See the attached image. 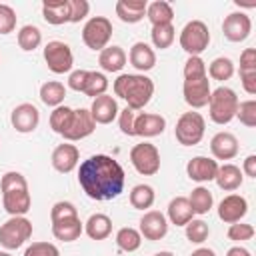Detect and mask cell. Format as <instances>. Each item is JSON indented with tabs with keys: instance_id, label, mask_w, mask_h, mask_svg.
Masks as SVG:
<instances>
[{
	"instance_id": "obj_1",
	"label": "cell",
	"mask_w": 256,
	"mask_h": 256,
	"mask_svg": "<svg viewBox=\"0 0 256 256\" xmlns=\"http://www.w3.org/2000/svg\"><path fill=\"white\" fill-rule=\"evenodd\" d=\"M124 168L108 154H94L78 168V184L88 198L98 202L118 198L124 190Z\"/></svg>"
},
{
	"instance_id": "obj_2",
	"label": "cell",
	"mask_w": 256,
	"mask_h": 256,
	"mask_svg": "<svg viewBox=\"0 0 256 256\" xmlns=\"http://www.w3.org/2000/svg\"><path fill=\"white\" fill-rule=\"evenodd\" d=\"M114 94L136 112L150 102L154 94V82L144 74H120L114 80Z\"/></svg>"
},
{
	"instance_id": "obj_3",
	"label": "cell",
	"mask_w": 256,
	"mask_h": 256,
	"mask_svg": "<svg viewBox=\"0 0 256 256\" xmlns=\"http://www.w3.org/2000/svg\"><path fill=\"white\" fill-rule=\"evenodd\" d=\"M0 192L2 206L10 216H24L30 210L32 198L28 192V182L20 172H6L0 178Z\"/></svg>"
},
{
	"instance_id": "obj_4",
	"label": "cell",
	"mask_w": 256,
	"mask_h": 256,
	"mask_svg": "<svg viewBox=\"0 0 256 256\" xmlns=\"http://www.w3.org/2000/svg\"><path fill=\"white\" fill-rule=\"evenodd\" d=\"M238 96L232 88L228 86H218L216 90H212L210 94V100H208V114H210V120L214 124H228L230 120L236 118V110H238Z\"/></svg>"
},
{
	"instance_id": "obj_5",
	"label": "cell",
	"mask_w": 256,
	"mask_h": 256,
	"mask_svg": "<svg viewBox=\"0 0 256 256\" xmlns=\"http://www.w3.org/2000/svg\"><path fill=\"white\" fill-rule=\"evenodd\" d=\"M206 120L200 112H184L174 128V136L182 146H196L204 138Z\"/></svg>"
},
{
	"instance_id": "obj_6",
	"label": "cell",
	"mask_w": 256,
	"mask_h": 256,
	"mask_svg": "<svg viewBox=\"0 0 256 256\" xmlns=\"http://www.w3.org/2000/svg\"><path fill=\"white\" fill-rule=\"evenodd\" d=\"M210 44V30L202 20H190L180 32V48L188 56H200Z\"/></svg>"
},
{
	"instance_id": "obj_7",
	"label": "cell",
	"mask_w": 256,
	"mask_h": 256,
	"mask_svg": "<svg viewBox=\"0 0 256 256\" xmlns=\"http://www.w3.org/2000/svg\"><path fill=\"white\" fill-rule=\"evenodd\" d=\"M32 236V222L26 216H10L0 226V244L6 250L20 248Z\"/></svg>"
},
{
	"instance_id": "obj_8",
	"label": "cell",
	"mask_w": 256,
	"mask_h": 256,
	"mask_svg": "<svg viewBox=\"0 0 256 256\" xmlns=\"http://www.w3.org/2000/svg\"><path fill=\"white\" fill-rule=\"evenodd\" d=\"M112 38V22L106 16H92L82 28V42L90 50H104Z\"/></svg>"
},
{
	"instance_id": "obj_9",
	"label": "cell",
	"mask_w": 256,
	"mask_h": 256,
	"mask_svg": "<svg viewBox=\"0 0 256 256\" xmlns=\"http://www.w3.org/2000/svg\"><path fill=\"white\" fill-rule=\"evenodd\" d=\"M130 162L142 176H154L160 170V152L150 142H140L130 150Z\"/></svg>"
},
{
	"instance_id": "obj_10",
	"label": "cell",
	"mask_w": 256,
	"mask_h": 256,
	"mask_svg": "<svg viewBox=\"0 0 256 256\" xmlns=\"http://www.w3.org/2000/svg\"><path fill=\"white\" fill-rule=\"evenodd\" d=\"M44 62L48 66L50 72L54 74H66L72 70V64H74V56H72V50L66 42L62 40H50L46 46H44Z\"/></svg>"
},
{
	"instance_id": "obj_11",
	"label": "cell",
	"mask_w": 256,
	"mask_h": 256,
	"mask_svg": "<svg viewBox=\"0 0 256 256\" xmlns=\"http://www.w3.org/2000/svg\"><path fill=\"white\" fill-rule=\"evenodd\" d=\"M182 92H184V100H186V104H188L190 108L198 110V108L208 106V100H210V94H212L208 74H206V76H200V78L184 80Z\"/></svg>"
},
{
	"instance_id": "obj_12",
	"label": "cell",
	"mask_w": 256,
	"mask_h": 256,
	"mask_svg": "<svg viewBox=\"0 0 256 256\" xmlns=\"http://www.w3.org/2000/svg\"><path fill=\"white\" fill-rule=\"evenodd\" d=\"M94 130H96V122H94L90 110L88 108H78V110H72L70 124L64 130L62 136L68 142H76V140H82V138L90 136Z\"/></svg>"
},
{
	"instance_id": "obj_13",
	"label": "cell",
	"mask_w": 256,
	"mask_h": 256,
	"mask_svg": "<svg viewBox=\"0 0 256 256\" xmlns=\"http://www.w3.org/2000/svg\"><path fill=\"white\" fill-rule=\"evenodd\" d=\"M222 32L230 42H244L252 32V20L244 12H230L222 22Z\"/></svg>"
},
{
	"instance_id": "obj_14",
	"label": "cell",
	"mask_w": 256,
	"mask_h": 256,
	"mask_svg": "<svg viewBox=\"0 0 256 256\" xmlns=\"http://www.w3.org/2000/svg\"><path fill=\"white\" fill-rule=\"evenodd\" d=\"M10 122L14 126L16 132L20 134H28V132H34L38 128V122H40V112L34 104L30 102H22L18 104L12 114H10Z\"/></svg>"
},
{
	"instance_id": "obj_15",
	"label": "cell",
	"mask_w": 256,
	"mask_h": 256,
	"mask_svg": "<svg viewBox=\"0 0 256 256\" xmlns=\"http://www.w3.org/2000/svg\"><path fill=\"white\" fill-rule=\"evenodd\" d=\"M140 236H144L146 240H162L168 232V220L162 212L158 210H146L144 216L140 218Z\"/></svg>"
},
{
	"instance_id": "obj_16",
	"label": "cell",
	"mask_w": 256,
	"mask_h": 256,
	"mask_svg": "<svg viewBox=\"0 0 256 256\" xmlns=\"http://www.w3.org/2000/svg\"><path fill=\"white\" fill-rule=\"evenodd\" d=\"M248 212V202L240 194H228L218 204V218L226 224L240 222Z\"/></svg>"
},
{
	"instance_id": "obj_17",
	"label": "cell",
	"mask_w": 256,
	"mask_h": 256,
	"mask_svg": "<svg viewBox=\"0 0 256 256\" xmlns=\"http://www.w3.org/2000/svg\"><path fill=\"white\" fill-rule=\"evenodd\" d=\"M166 128V118L154 112H142L136 114L134 120V136H142V138H154L158 134H162Z\"/></svg>"
},
{
	"instance_id": "obj_18",
	"label": "cell",
	"mask_w": 256,
	"mask_h": 256,
	"mask_svg": "<svg viewBox=\"0 0 256 256\" xmlns=\"http://www.w3.org/2000/svg\"><path fill=\"white\" fill-rule=\"evenodd\" d=\"M52 168L60 174H68L78 166L80 150L74 144H58L52 152Z\"/></svg>"
},
{
	"instance_id": "obj_19",
	"label": "cell",
	"mask_w": 256,
	"mask_h": 256,
	"mask_svg": "<svg viewBox=\"0 0 256 256\" xmlns=\"http://www.w3.org/2000/svg\"><path fill=\"white\" fill-rule=\"evenodd\" d=\"M216 172H218V162L208 156H194L186 164V174L194 182H210L216 178Z\"/></svg>"
},
{
	"instance_id": "obj_20",
	"label": "cell",
	"mask_w": 256,
	"mask_h": 256,
	"mask_svg": "<svg viewBox=\"0 0 256 256\" xmlns=\"http://www.w3.org/2000/svg\"><path fill=\"white\" fill-rule=\"evenodd\" d=\"M238 138L232 132H218L210 140V152L216 160H232L238 154Z\"/></svg>"
},
{
	"instance_id": "obj_21",
	"label": "cell",
	"mask_w": 256,
	"mask_h": 256,
	"mask_svg": "<svg viewBox=\"0 0 256 256\" xmlns=\"http://www.w3.org/2000/svg\"><path fill=\"white\" fill-rule=\"evenodd\" d=\"M118 102L116 98L108 96V94H102L98 98L92 100V106H90V114L94 118L96 124H110L116 116H118Z\"/></svg>"
},
{
	"instance_id": "obj_22",
	"label": "cell",
	"mask_w": 256,
	"mask_h": 256,
	"mask_svg": "<svg viewBox=\"0 0 256 256\" xmlns=\"http://www.w3.org/2000/svg\"><path fill=\"white\" fill-rule=\"evenodd\" d=\"M128 60L138 72H148V70H152L156 66V52L146 42H136L130 48Z\"/></svg>"
},
{
	"instance_id": "obj_23",
	"label": "cell",
	"mask_w": 256,
	"mask_h": 256,
	"mask_svg": "<svg viewBox=\"0 0 256 256\" xmlns=\"http://www.w3.org/2000/svg\"><path fill=\"white\" fill-rule=\"evenodd\" d=\"M214 180H216V184H218L220 190L232 192V190H238V188L242 186L244 174H242V170H240L236 164L226 162V164L218 166V172H216V178H214Z\"/></svg>"
},
{
	"instance_id": "obj_24",
	"label": "cell",
	"mask_w": 256,
	"mask_h": 256,
	"mask_svg": "<svg viewBox=\"0 0 256 256\" xmlns=\"http://www.w3.org/2000/svg\"><path fill=\"white\" fill-rule=\"evenodd\" d=\"M146 0H118L116 16L126 24H136L146 16Z\"/></svg>"
},
{
	"instance_id": "obj_25",
	"label": "cell",
	"mask_w": 256,
	"mask_h": 256,
	"mask_svg": "<svg viewBox=\"0 0 256 256\" xmlns=\"http://www.w3.org/2000/svg\"><path fill=\"white\" fill-rule=\"evenodd\" d=\"M42 18L48 24H54V26L70 22V4H68V0H46L42 4Z\"/></svg>"
},
{
	"instance_id": "obj_26",
	"label": "cell",
	"mask_w": 256,
	"mask_h": 256,
	"mask_svg": "<svg viewBox=\"0 0 256 256\" xmlns=\"http://www.w3.org/2000/svg\"><path fill=\"white\" fill-rule=\"evenodd\" d=\"M98 64L104 72H120L126 64V52L122 46H106L104 50H100V56H98Z\"/></svg>"
},
{
	"instance_id": "obj_27",
	"label": "cell",
	"mask_w": 256,
	"mask_h": 256,
	"mask_svg": "<svg viewBox=\"0 0 256 256\" xmlns=\"http://www.w3.org/2000/svg\"><path fill=\"white\" fill-rule=\"evenodd\" d=\"M84 232L88 234V238L92 240H106L112 234V220L110 216L96 212L92 214L86 222H84Z\"/></svg>"
},
{
	"instance_id": "obj_28",
	"label": "cell",
	"mask_w": 256,
	"mask_h": 256,
	"mask_svg": "<svg viewBox=\"0 0 256 256\" xmlns=\"http://www.w3.org/2000/svg\"><path fill=\"white\" fill-rule=\"evenodd\" d=\"M84 232V224L80 222V218H66L60 222H52V234L56 240L62 242H74L80 238V234Z\"/></svg>"
},
{
	"instance_id": "obj_29",
	"label": "cell",
	"mask_w": 256,
	"mask_h": 256,
	"mask_svg": "<svg viewBox=\"0 0 256 256\" xmlns=\"http://www.w3.org/2000/svg\"><path fill=\"white\" fill-rule=\"evenodd\" d=\"M194 218V212L190 208V202L186 196H176L168 204V220L176 226H186Z\"/></svg>"
},
{
	"instance_id": "obj_30",
	"label": "cell",
	"mask_w": 256,
	"mask_h": 256,
	"mask_svg": "<svg viewBox=\"0 0 256 256\" xmlns=\"http://www.w3.org/2000/svg\"><path fill=\"white\" fill-rule=\"evenodd\" d=\"M146 18L150 20L152 26H160V24H172L174 20V10L168 2L164 0H156V2H150L146 6Z\"/></svg>"
},
{
	"instance_id": "obj_31",
	"label": "cell",
	"mask_w": 256,
	"mask_h": 256,
	"mask_svg": "<svg viewBox=\"0 0 256 256\" xmlns=\"http://www.w3.org/2000/svg\"><path fill=\"white\" fill-rule=\"evenodd\" d=\"M64 96H66V88L62 82L58 80H48L40 86V100L50 106V108H56V106H62L64 102Z\"/></svg>"
},
{
	"instance_id": "obj_32",
	"label": "cell",
	"mask_w": 256,
	"mask_h": 256,
	"mask_svg": "<svg viewBox=\"0 0 256 256\" xmlns=\"http://www.w3.org/2000/svg\"><path fill=\"white\" fill-rule=\"evenodd\" d=\"M154 198H156L154 188L148 184H136L130 190V204L136 210H148L154 204Z\"/></svg>"
},
{
	"instance_id": "obj_33",
	"label": "cell",
	"mask_w": 256,
	"mask_h": 256,
	"mask_svg": "<svg viewBox=\"0 0 256 256\" xmlns=\"http://www.w3.org/2000/svg\"><path fill=\"white\" fill-rule=\"evenodd\" d=\"M188 202H190V208H192V212L194 214H206L210 208H212V204H214V198H212V192L208 190V188H204V186H198V188H194L192 192H190V196H188Z\"/></svg>"
},
{
	"instance_id": "obj_34",
	"label": "cell",
	"mask_w": 256,
	"mask_h": 256,
	"mask_svg": "<svg viewBox=\"0 0 256 256\" xmlns=\"http://www.w3.org/2000/svg\"><path fill=\"white\" fill-rule=\"evenodd\" d=\"M42 44V32L34 24H26L18 30V46L24 52H32Z\"/></svg>"
},
{
	"instance_id": "obj_35",
	"label": "cell",
	"mask_w": 256,
	"mask_h": 256,
	"mask_svg": "<svg viewBox=\"0 0 256 256\" xmlns=\"http://www.w3.org/2000/svg\"><path fill=\"white\" fill-rule=\"evenodd\" d=\"M142 244V236L136 228H130V226H124L116 232V246L122 250V252H136Z\"/></svg>"
},
{
	"instance_id": "obj_36",
	"label": "cell",
	"mask_w": 256,
	"mask_h": 256,
	"mask_svg": "<svg viewBox=\"0 0 256 256\" xmlns=\"http://www.w3.org/2000/svg\"><path fill=\"white\" fill-rule=\"evenodd\" d=\"M206 74H210V78L220 80V82L230 80L232 74H234V62H232L230 58H226V56H218V58H214V60L210 62Z\"/></svg>"
},
{
	"instance_id": "obj_37",
	"label": "cell",
	"mask_w": 256,
	"mask_h": 256,
	"mask_svg": "<svg viewBox=\"0 0 256 256\" xmlns=\"http://www.w3.org/2000/svg\"><path fill=\"white\" fill-rule=\"evenodd\" d=\"M108 90V78L102 74V72H96V70H88V78H86V84H84V94L86 96H92V98H98L102 94H106Z\"/></svg>"
},
{
	"instance_id": "obj_38",
	"label": "cell",
	"mask_w": 256,
	"mask_h": 256,
	"mask_svg": "<svg viewBox=\"0 0 256 256\" xmlns=\"http://www.w3.org/2000/svg\"><path fill=\"white\" fill-rule=\"evenodd\" d=\"M150 38H152V44L160 50H166L172 46L174 38H176V30L172 24H160V26H152V32H150Z\"/></svg>"
},
{
	"instance_id": "obj_39",
	"label": "cell",
	"mask_w": 256,
	"mask_h": 256,
	"mask_svg": "<svg viewBox=\"0 0 256 256\" xmlns=\"http://www.w3.org/2000/svg\"><path fill=\"white\" fill-rule=\"evenodd\" d=\"M70 118H72V108L70 106H56L50 114V128L56 132V134H64V130L68 128L70 124Z\"/></svg>"
},
{
	"instance_id": "obj_40",
	"label": "cell",
	"mask_w": 256,
	"mask_h": 256,
	"mask_svg": "<svg viewBox=\"0 0 256 256\" xmlns=\"http://www.w3.org/2000/svg\"><path fill=\"white\" fill-rule=\"evenodd\" d=\"M184 228H186V238H188L192 244H202V242L210 236L208 224H206L204 220H200V218H198V220L192 218Z\"/></svg>"
},
{
	"instance_id": "obj_41",
	"label": "cell",
	"mask_w": 256,
	"mask_h": 256,
	"mask_svg": "<svg viewBox=\"0 0 256 256\" xmlns=\"http://www.w3.org/2000/svg\"><path fill=\"white\" fill-rule=\"evenodd\" d=\"M236 118L248 126V128H254L256 126V100H244L238 104V110H236Z\"/></svg>"
},
{
	"instance_id": "obj_42",
	"label": "cell",
	"mask_w": 256,
	"mask_h": 256,
	"mask_svg": "<svg viewBox=\"0 0 256 256\" xmlns=\"http://www.w3.org/2000/svg\"><path fill=\"white\" fill-rule=\"evenodd\" d=\"M78 216V210L72 202H66V200H60L56 202L52 208H50V220L52 222H60V220H66V218H76Z\"/></svg>"
},
{
	"instance_id": "obj_43",
	"label": "cell",
	"mask_w": 256,
	"mask_h": 256,
	"mask_svg": "<svg viewBox=\"0 0 256 256\" xmlns=\"http://www.w3.org/2000/svg\"><path fill=\"white\" fill-rule=\"evenodd\" d=\"M254 232H256V230H254V226H252V224L234 222V224H230V228H228L226 236H228L230 240H234V242H246V240H252Z\"/></svg>"
},
{
	"instance_id": "obj_44",
	"label": "cell",
	"mask_w": 256,
	"mask_h": 256,
	"mask_svg": "<svg viewBox=\"0 0 256 256\" xmlns=\"http://www.w3.org/2000/svg\"><path fill=\"white\" fill-rule=\"evenodd\" d=\"M182 72H184V80L206 76V62H204L200 56H188V60H186Z\"/></svg>"
},
{
	"instance_id": "obj_45",
	"label": "cell",
	"mask_w": 256,
	"mask_h": 256,
	"mask_svg": "<svg viewBox=\"0 0 256 256\" xmlns=\"http://www.w3.org/2000/svg\"><path fill=\"white\" fill-rule=\"evenodd\" d=\"M16 28V12L8 4H0V34H10Z\"/></svg>"
},
{
	"instance_id": "obj_46",
	"label": "cell",
	"mask_w": 256,
	"mask_h": 256,
	"mask_svg": "<svg viewBox=\"0 0 256 256\" xmlns=\"http://www.w3.org/2000/svg\"><path fill=\"white\" fill-rule=\"evenodd\" d=\"M24 256H60V250L52 242H32L24 250Z\"/></svg>"
},
{
	"instance_id": "obj_47",
	"label": "cell",
	"mask_w": 256,
	"mask_h": 256,
	"mask_svg": "<svg viewBox=\"0 0 256 256\" xmlns=\"http://www.w3.org/2000/svg\"><path fill=\"white\" fill-rule=\"evenodd\" d=\"M134 120H136V112L130 110L128 106L124 110L118 112V126H120V132L126 134V136H134Z\"/></svg>"
},
{
	"instance_id": "obj_48",
	"label": "cell",
	"mask_w": 256,
	"mask_h": 256,
	"mask_svg": "<svg viewBox=\"0 0 256 256\" xmlns=\"http://www.w3.org/2000/svg\"><path fill=\"white\" fill-rule=\"evenodd\" d=\"M68 4H70V22L72 24H78L90 12V4L86 0H68Z\"/></svg>"
},
{
	"instance_id": "obj_49",
	"label": "cell",
	"mask_w": 256,
	"mask_h": 256,
	"mask_svg": "<svg viewBox=\"0 0 256 256\" xmlns=\"http://www.w3.org/2000/svg\"><path fill=\"white\" fill-rule=\"evenodd\" d=\"M252 70H256V50L246 48L240 54V70L238 72H252Z\"/></svg>"
},
{
	"instance_id": "obj_50",
	"label": "cell",
	"mask_w": 256,
	"mask_h": 256,
	"mask_svg": "<svg viewBox=\"0 0 256 256\" xmlns=\"http://www.w3.org/2000/svg\"><path fill=\"white\" fill-rule=\"evenodd\" d=\"M86 78H88V70H72L70 76H68V86L76 92H82L84 84H86Z\"/></svg>"
},
{
	"instance_id": "obj_51",
	"label": "cell",
	"mask_w": 256,
	"mask_h": 256,
	"mask_svg": "<svg viewBox=\"0 0 256 256\" xmlns=\"http://www.w3.org/2000/svg\"><path fill=\"white\" fill-rule=\"evenodd\" d=\"M238 74H240L242 88H244L250 96H254V94H256V70H252V72H238Z\"/></svg>"
},
{
	"instance_id": "obj_52",
	"label": "cell",
	"mask_w": 256,
	"mask_h": 256,
	"mask_svg": "<svg viewBox=\"0 0 256 256\" xmlns=\"http://www.w3.org/2000/svg\"><path fill=\"white\" fill-rule=\"evenodd\" d=\"M242 174H246L250 178H256V154L246 156V160L242 164Z\"/></svg>"
},
{
	"instance_id": "obj_53",
	"label": "cell",
	"mask_w": 256,
	"mask_h": 256,
	"mask_svg": "<svg viewBox=\"0 0 256 256\" xmlns=\"http://www.w3.org/2000/svg\"><path fill=\"white\" fill-rule=\"evenodd\" d=\"M226 256H252V254H250V250H246V248H242V246H232V248L226 252Z\"/></svg>"
},
{
	"instance_id": "obj_54",
	"label": "cell",
	"mask_w": 256,
	"mask_h": 256,
	"mask_svg": "<svg viewBox=\"0 0 256 256\" xmlns=\"http://www.w3.org/2000/svg\"><path fill=\"white\" fill-rule=\"evenodd\" d=\"M190 256H216V252L212 248H196Z\"/></svg>"
},
{
	"instance_id": "obj_55",
	"label": "cell",
	"mask_w": 256,
	"mask_h": 256,
	"mask_svg": "<svg viewBox=\"0 0 256 256\" xmlns=\"http://www.w3.org/2000/svg\"><path fill=\"white\" fill-rule=\"evenodd\" d=\"M154 256H174V254H172L170 250H160V252H156Z\"/></svg>"
},
{
	"instance_id": "obj_56",
	"label": "cell",
	"mask_w": 256,
	"mask_h": 256,
	"mask_svg": "<svg viewBox=\"0 0 256 256\" xmlns=\"http://www.w3.org/2000/svg\"><path fill=\"white\" fill-rule=\"evenodd\" d=\"M0 256H12L10 252H0Z\"/></svg>"
}]
</instances>
